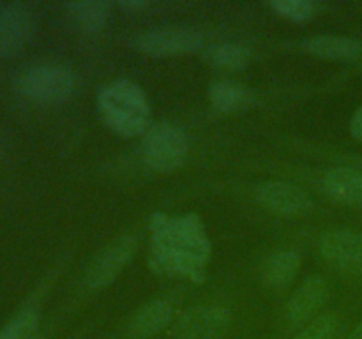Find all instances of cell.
<instances>
[{
    "label": "cell",
    "mask_w": 362,
    "mask_h": 339,
    "mask_svg": "<svg viewBox=\"0 0 362 339\" xmlns=\"http://www.w3.org/2000/svg\"><path fill=\"white\" fill-rule=\"evenodd\" d=\"M98 106L106 124L124 136L145 134L151 127V105L134 81L117 80L106 85L99 92Z\"/></svg>",
    "instance_id": "2"
},
{
    "label": "cell",
    "mask_w": 362,
    "mask_h": 339,
    "mask_svg": "<svg viewBox=\"0 0 362 339\" xmlns=\"http://www.w3.org/2000/svg\"><path fill=\"white\" fill-rule=\"evenodd\" d=\"M339 321L334 314H322L304 325L292 339H336Z\"/></svg>",
    "instance_id": "20"
},
{
    "label": "cell",
    "mask_w": 362,
    "mask_h": 339,
    "mask_svg": "<svg viewBox=\"0 0 362 339\" xmlns=\"http://www.w3.org/2000/svg\"><path fill=\"white\" fill-rule=\"evenodd\" d=\"M209 102L219 113H233L250 102V92L237 81H216L209 88Z\"/></svg>",
    "instance_id": "16"
},
{
    "label": "cell",
    "mask_w": 362,
    "mask_h": 339,
    "mask_svg": "<svg viewBox=\"0 0 362 339\" xmlns=\"http://www.w3.org/2000/svg\"><path fill=\"white\" fill-rule=\"evenodd\" d=\"M349 339H362V321L359 325H357L356 328H354V332L350 334Z\"/></svg>",
    "instance_id": "24"
},
{
    "label": "cell",
    "mask_w": 362,
    "mask_h": 339,
    "mask_svg": "<svg viewBox=\"0 0 362 339\" xmlns=\"http://www.w3.org/2000/svg\"><path fill=\"white\" fill-rule=\"evenodd\" d=\"M30 339H42V335L41 334H34Z\"/></svg>",
    "instance_id": "25"
},
{
    "label": "cell",
    "mask_w": 362,
    "mask_h": 339,
    "mask_svg": "<svg viewBox=\"0 0 362 339\" xmlns=\"http://www.w3.org/2000/svg\"><path fill=\"white\" fill-rule=\"evenodd\" d=\"M66 7L69 11L71 20L83 32H98L108 23L110 11L108 4L105 2L83 0V2H69Z\"/></svg>",
    "instance_id": "17"
},
{
    "label": "cell",
    "mask_w": 362,
    "mask_h": 339,
    "mask_svg": "<svg viewBox=\"0 0 362 339\" xmlns=\"http://www.w3.org/2000/svg\"><path fill=\"white\" fill-rule=\"evenodd\" d=\"M304 48L327 60H354L362 55V41L346 35H313L304 41Z\"/></svg>",
    "instance_id": "14"
},
{
    "label": "cell",
    "mask_w": 362,
    "mask_h": 339,
    "mask_svg": "<svg viewBox=\"0 0 362 339\" xmlns=\"http://www.w3.org/2000/svg\"><path fill=\"white\" fill-rule=\"evenodd\" d=\"M134 251V239L129 235L119 237L105 247L88 267L85 274V285L90 290H101L113 282L122 272L124 265L131 260Z\"/></svg>",
    "instance_id": "9"
},
{
    "label": "cell",
    "mask_w": 362,
    "mask_h": 339,
    "mask_svg": "<svg viewBox=\"0 0 362 339\" xmlns=\"http://www.w3.org/2000/svg\"><path fill=\"white\" fill-rule=\"evenodd\" d=\"M300 267V254L286 249L271 254L262 267V279L269 288H285L297 275Z\"/></svg>",
    "instance_id": "15"
},
{
    "label": "cell",
    "mask_w": 362,
    "mask_h": 339,
    "mask_svg": "<svg viewBox=\"0 0 362 339\" xmlns=\"http://www.w3.org/2000/svg\"><path fill=\"white\" fill-rule=\"evenodd\" d=\"M350 133L356 140L362 141V105L356 109V113L350 119Z\"/></svg>",
    "instance_id": "22"
},
{
    "label": "cell",
    "mask_w": 362,
    "mask_h": 339,
    "mask_svg": "<svg viewBox=\"0 0 362 339\" xmlns=\"http://www.w3.org/2000/svg\"><path fill=\"white\" fill-rule=\"evenodd\" d=\"M34 30V14L25 2H0V56L20 52Z\"/></svg>",
    "instance_id": "7"
},
{
    "label": "cell",
    "mask_w": 362,
    "mask_h": 339,
    "mask_svg": "<svg viewBox=\"0 0 362 339\" xmlns=\"http://www.w3.org/2000/svg\"><path fill=\"white\" fill-rule=\"evenodd\" d=\"M230 327V313L219 306H198L184 311L170 327L172 339H223Z\"/></svg>",
    "instance_id": "5"
},
{
    "label": "cell",
    "mask_w": 362,
    "mask_h": 339,
    "mask_svg": "<svg viewBox=\"0 0 362 339\" xmlns=\"http://www.w3.org/2000/svg\"><path fill=\"white\" fill-rule=\"evenodd\" d=\"M76 80L73 71L53 62H39L25 67L14 80L21 97L39 105H55L73 95Z\"/></svg>",
    "instance_id": "3"
},
{
    "label": "cell",
    "mask_w": 362,
    "mask_h": 339,
    "mask_svg": "<svg viewBox=\"0 0 362 339\" xmlns=\"http://www.w3.org/2000/svg\"><path fill=\"white\" fill-rule=\"evenodd\" d=\"M257 196L264 207L276 214L299 215L311 208V200L304 189L283 180H269L257 189Z\"/></svg>",
    "instance_id": "10"
},
{
    "label": "cell",
    "mask_w": 362,
    "mask_h": 339,
    "mask_svg": "<svg viewBox=\"0 0 362 339\" xmlns=\"http://www.w3.org/2000/svg\"><path fill=\"white\" fill-rule=\"evenodd\" d=\"M271 7L279 16L292 21L310 20L315 14V9H317L313 2H308V0H274Z\"/></svg>",
    "instance_id": "21"
},
{
    "label": "cell",
    "mask_w": 362,
    "mask_h": 339,
    "mask_svg": "<svg viewBox=\"0 0 362 339\" xmlns=\"http://www.w3.org/2000/svg\"><path fill=\"white\" fill-rule=\"evenodd\" d=\"M209 260L211 240L197 214H152L151 263L156 272L168 278L202 281Z\"/></svg>",
    "instance_id": "1"
},
{
    "label": "cell",
    "mask_w": 362,
    "mask_h": 339,
    "mask_svg": "<svg viewBox=\"0 0 362 339\" xmlns=\"http://www.w3.org/2000/svg\"><path fill=\"white\" fill-rule=\"evenodd\" d=\"M173 320V307L168 300L156 299L138 309L129 323V332L136 339H147L165 331Z\"/></svg>",
    "instance_id": "12"
},
{
    "label": "cell",
    "mask_w": 362,
    "mask_h": 339,
    "mask_svg": "<svg viewBox=\"0 0 362 339\" xmlns=\"http://www.w3.org/2000/svg\"><path fill=\"white\" fill-rule=\"evenodd\" d=\"M324 189L332 200L362 207V172L354 168H332L324 175Z\"/></svg>",
    "instance_id": "13"
},
{
    "label": "cell",
    "mask_w": 362,
    "mask_h": 339,
    "mask_svg": "<svg viewBox=\"0 0 362 339\" xmlns=\"http://www.w3.org/2000/svg\"><path fill=\"white\" fill-rule=\"evenodd\" d=\"M204 42V35L193 27H159L138 35L136 46L144 53L154 56L180 55L198 49Z\"/></svg>",
    "instance_id": "6"
},
{
    "label": "cell",
    "mask_w": 362,
    "mask_h": 339,
    "mask_svg": "<svg viewBox=\"0 0 362 339\" xmlns=\"http://www.w3.org/2000/svg\"><path fill=\"white\" fill-rule=\"evenodd\" d=\"M39 323V311L35 306H25L0 328V339H30Z\"/></svg>",
    "instance_id": "18"
},
{
    "label": "cell",
    "mask_w": 362,
    "mask_h": 339,
    "mask_svg": "<svg viewBox=\"0 0 362 339\" xmlns=\"http://www.w3.org/2000/svg\"><path fill=\"white\" fill-rule=\"evenodd\" d=\"M145 6H147L145 2H120V7H124V9H141Z\"/></svg>",
    "instance_id": "23"
},
{
    "label": "cell",
    "mask_w": 362,
    "mask_h": 339,
    "mask_svg": "<svg viewBox=\"0 0 362 339\" xmlns=\"http://www.w3.org/2000/svg\"><path fill=\"white\" fill-rule=\"evenodd\" d=\"M327 282L322 275H311L290 297L285 316L293 327H303L313 320L315 313L324 306L327 299Z\"/></svg>",
    "instance_id": "11"
},
{
    "label": "cell",
    "mask_w": 362,
    "mask_h": 339,
    "mask_svg": "<svg viewBox=\"0 0 362 339\" xmlns=\"http://www.w3.org/2000/svg\"><path fill=\"white\" fill-rule=\"evenodd\" d=\"M189 150L187 134L175 124H154L145 133L141 154L148 168L168 173L179 168Z\"/></svg>",
    "instance_id": "4"
},
{
    "label": "cell",
    "mask_w": 362,
    "mask_h": 339,
    "mask_svg": "<svg viewBox=\"0 0 362 339\" xmlns=\"http://www.w3.org/2000/svg\"><path fill=\"white\" fill-rule=\"evenodd\" d=\"M209 59L223 69H240L250 62V49L239 42H221L209 52Z\"/></svg>",
    "instance_id": "19"
},
{
    "label": "cell",
    "mask_w": 362,
    "mask_h": 339,
    "mask_svg": "<svg viewBox=\"0 0 362 339\" xmlns=\"http://www.w3.org/2000/svg\"><path fill=\"white\" fill-rule=\"evenodd\" d=\"M320 253L338 270L362 274V233L329 230L320 237Z\"/></svg>",
    "instance_id": "8"
}]
</instances>
